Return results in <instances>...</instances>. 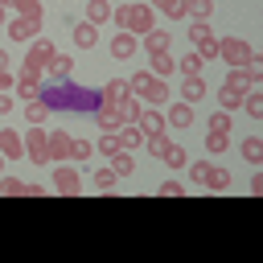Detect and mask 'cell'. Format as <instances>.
<instances>
[{
    "mask_svg": "<svg viewBox=\"0 0 263 263\" xmlns=\"http://www.w3.org/2000/svg\"><path fill=\"white\" fill-rule=\"evenodd\" d=\"M37 99H41L49 111H66V115H95V111H99V103H103V90H86V86H78V82H70V78H49V82L37 90Z\"/></svg>",
    "mask_w": 263,
    "mask_h": 263,
    "instance_id": "cell-1",
    "label": "cell"
},
{
    "mask_svg": "<svg viewBox=\"0 0 263 263\" xmlns=\"http://www.w3.org/2000/svg\"><path fill=\"white\" fill-rule=\"evenodd\" d=\"M111 21L123 29V33H148V29H156V8L152 4H144V0H136V4H123V8H111Z\"/></svg>",
    "mask_w": 263,
    "mask_h": 263,
    "instance_id": "cell-2",
    "label": "cell"
},
{
    "mask_svg": "<svg viewBox=\"0 0 263 263\" xmlns=\"http://www.w3.org/2000/svg\"><path fill=\"white\" fill-rule=\"evenodd\" d=\"M132 90H136L140 99H148V103H164V99H168V82L156 78V74H148V70H136V74H132Z\"/></svg>",
    "mask_w": 263,
    "mask_h": 263,
    "instance_id": "cell-3",
    "label": "cell"
},
{
    "mask_svg": "<svg viewBox=\"0 0 263 263\" xmlns=\"http://www.w3.org/2000/svg\"><path fill=\"white\" fill-rule=\"evenodd\" d=\"M25 156L33 164H49V132L41 123H29V132H25Z\"/></svg>",
    "mask_w": 263,
    "mask_h": 263,
    "instance_id": "cell-4",
    "label": "cell"
},
{
    "mask_svg": "<svg viewBox=\"0 0 263 263\" xmlns=\"http://www.w3.org/2000/svg\"><path fill=\"white\" fill-rule=\"evenodd\" d=\"M53 53H58V49H53V41H45V37H37V41H33V45H29V53H25V70H29V74H37V78H41V74H45V66H49V58H53Z\"/></svg>",
    "mask_w": 263,
    "mask_h": 263,
    "instance_id": "cell-5",
    "label": "cell"
},
{
    "mask_svg": "<svg viewBox=\"0 0 263 263\" xmlns=\"http://www.w3.org/2000/svg\"><path fill=\"white\" fill-rule=\"evenodd\" d=\"M251 41H242V37H226V41H218V58L226 62V66H247L251 62Z\"/></svg>",
    "mask_w": 263,
    "mask_h": 263,
    "instance_id": "cell-6",
    "label": "cell"
},
{
    "mask_svg": "<svg viewBox=\"0 0 263 263\" xmlns=\"http://www.w3.org/2000/svg\"><path fill=\"white\" fill-rule=\"evenodd\" d=\"M53 189H58L62 197H78V189H82L78 168H74V164H58V168H53Z\"/></svg>",
    "mask_w": 263,
    "mask_h": 263,
    "instance_id": "cell-7",
    "label": "cell"
},
{
    "mask_svg": "<svg viewBox=\"0 0 263 263\" xmlns=\"http://www.w3.org/2000/svg\"><path fill=\"white\" fill-rule=\"evenodd\" d=\"M136 49H140V37L136 33H115L111 37V58L127 62V58H136Z\"/></svg>",
    "mask_w": 263,
    "mask_h": 263,
    "instance_id": "cell-8",
    "label": "cell"
},
{
    "mask_svg": "<svg viewBox=\"0 0 263 263\" xmlns=\"http://www.w3.org/2000/svg\"><path fill=\"white\" fill-rule=\"evenodd\" d=\"M0 156H4V160H21V156H25V140H21V132H12V127L0 132Z\"/></svg>",
    "mask_w": 263,
    "mask_h": 263,
    "instance_id": "cell-9",
    "label": "cell"
},
{
    "mask_svg": "<svg viewBox=\"0 0 263 263\" xmlns=\"http://www.w3.org/2000/svg\"><path fill=\"white\" fill-rule=\"evenodd\" d=\"M136 90H132V82L127 78H111L107 86H103V103H111V107H119L123 99H132Z\"/></svg>",
    "mask_w": 263,
    "mask_h": 263,
    "instance_id": "cell-10",
    "label": "cell"
},
{
    "mask_svg": "<svg viewBox=\"0 0 263 263\" xmlns=\"http://www.w3.org/2000/svg\"><path fill=\"white\" fill-rule=\"evenodd\" d=\"M226 86H234V90H251V86H259V78L247 70V66H230V74H226Z\"/></svg>",
    "mask_w": 263,
    "mask_h": 263,
    "instance_id": "cell-11",
    "label": "cell"
},
{
    "mask_svg": "<svg viewBox=\"0 0 263 263\" xmlns=\"http://www.w3.org/2000/svg\"><path fill=\"white\" fill-rule=\"evenodd\" d=\"M201 185H205V189H214V193H222V189H230V173H226L222 164H205Z\"/></svg>",
    "mask_w": 263,
    "mask_h": 263,
    "instance_id": "cell-12",
    "label": "cell"
},
{
    "mask_svg": "<svg viewBox=\"0 0 263 263\" xmlns=\"http://www.w3.org/2000/svg\"><path fill=\"white\" fill-rule=\"evenodd\" d=\"M90 119H95L103 132H119V123H123V119H119V111H115L111 103H99V111H95Z\"/></svg>",
    "mask_w": 263,
    "mask_h": 263,
    "instance_id": "cell-13",
    "label": "cell"
},
{
    "mask_svg": "<svg viewBox=\"0 0 263 263\" xmlns=\"http://www.w3.org/2000/svg\"><path fill=\"white\" fill-rule=\"evenodd\" d=\"M45 74H49V78H70V74H74V58H70V53H53L49 66H45Z\"/></svg>",
    "mask_w": 263,
    "mask_h": 263,
    "instance_id": "cell-14",
    "label": "cell"
},
{
    "mask_svg": "<svg viewBox=\"0 0 263 263\" xmlns=\"http://www.w3.org/2000/svg\"><path fill=\"white\" fill-rule=\"evenodd\" d=\"M181 99H185V103H197V99H205V78H201V74H189V78L181 82Z\"/></svg>",
    "mask_w": 263,
    "mask_h": 263,
    "instance_id": "cell-15",
    "label": "cell"
},
{
    "mask_svg": "<svg viewBox=\"0 0 263 263\" xmlns=\"http://www.w3.org/2000/svg\"><path fill=\"white\" fill-rule=\"evenodd\" d=\"M164 119H168L173 127H189V123H193V103H185V99H181V103H173Z\"/></svg>",
    "mask_w": 263,
    "mask_h": 263,
    "instance_id": "cell-16",
    "label": "cell"
},
{
    "mask_svg": "<svg viewBox=\"0 0 263 263\" xmlns=\"http://www.w3.org/2000/svg\"><path fill=\"white\" fill-rule=\"evenodd\" d=\"M136 127H140L144 136H152V132H164V115H160L156 107H148V111H140V119H136Z\"/></svg>",
    "mask_w": 263,
    "mask_h": 263,
    "instance_id": "cell-17",
    "label": "cell"
},
{
    "mask_svg": "<svg viewBox=\"0 0 263 263\" xmlns=\"http://www.w3.org/2000/svg\"><path fill=\"white\" fill-rule=\"evenodd\" d=\"M37 90H41V78H37V74H29V70H21V78H16V95L33 103V99H37Z\"/></svg>",
    "mask_w": 263,
    "mask_h": 263,
    "instance_id": "cell-18",
    "label": "cell"
},
{
    "mask_svg": "<svg viewBox=\"0 0 263 263\" xmlns=\"http://www.w3.org/2000/svg\"><path fill=\"white\" fill-rule=\"evenodd\" d=\"M70 144H74V140H70L66 132H49V160H66V156H70Z\"/></svg>",
    "mask_w": 263,
    "mask_h": 263,
    "instance_id": "cell-19",
    "label": "cell"
},
{
    "mask_svg": "<svg viewBox=\"0 0 263 263\" xmlns=\"http://www.w3.org/2000/svg\"><path fill=\"white\" fill-rule=\"evenodd\" d=\"M33 33H37V25H33V21H25V16L8 21V37H12V41H33Z\"/></svg>",
    "mask_w": 263,
    "mask_h": 263,
    "instance_id": "cell-20",
    "label": "cell"
},
{
    "mask_svg": "<svg viewBox=\"0 0 263 263\" xmlns=\"http://www.w3.org/2000/svg\"><path fill=\"white\" fill-rule=\"evenodd\" d=\"M173 45V33H160V29H148L144 33V49L148 53H160V49H168Z\"/></svg>",
    "mask_w": 263,
    "mask_h": 263,
    "instance_id": "cell-21",
    "label": "cell"
},
{
    "mask_svg": "<svg viewBox=\"0 0 263 263\" xmlns=\"http://www.w3.org/2000/svg\"><path fill=\"white\" fill-rule=\"evenodd\" d=\"M242 107H247L251 119H263V86H251V90L242 95Z\"/></svg>",
    "mask_w": 263,
    "mask_h": 263,
    "instance_id": "cell-22",
    "label": "cell"
},
{
    "mask_svg": "<svg viewBox=\"0 0 263 263\" xmlns=\"http://www.w3.org/2000/svg\"><path fill=\"white\" fill-rule=\"evenodd\" d=\"M119 144H123L127 152H136V148L144 144V132H140L136 123H119Z\"/></svg>",
    "mask_w": 263,
    "mask_h": 263,
    "instance_id": "cell-23",
    "label": "cell"
},
{
    "mask_svg": "<svg viewBox=\"0 0 263 263\" xmlns=\"http://www.w3.org/2000/svg\"><path fill=\"white\" fill-rule=\"evenodd\" d=\"M95 41H99V33H95V25H90V21H78V25H74V45H82V49H90Z\"/></svg>",
    "mask_w": 263,
    "mask_h": 263,
    "instance_id": "cell-24",
    "label": "cell"
},
{
    "mask_svg": "<svg viewBox=\"0 0 263 263\" xmlns=\"http://www.w3.org/2000/svg\"><path fill=\"white\" fill-rule=\"evenodd\" d=\"M193 49L210 62V58H218V37H214V29L210 33H201V37H193Z\"/></svg>",
    "mask_w": 263,
    "mask_h": 263,
    "instance_id": "cell-25",
    "label": "cell"
},
{
    "mask_svg": "<svg viewBox=\"0 0 263 263\" xmlns=\"http://www.w3.org/2000/svg\"><path fill=\"white\" fill-rule=\"evenodd\" d=\"M173 70H177V62L168 58V49H160V53H152V70H148V74H156V78H168Z\"/></svg>",
    "mask_w": 263,
    "mask_h": 263,
    "instance_id": "cell-26",
    "label": "cell"
},
{
    "mask_svg": "<svg viewBox=\"0 0 263 263\" xmlns=\"http://www.w3.org/2000/svg\"><path fill=\"white\" fill-rule=\"evenodd\" d=\"M238 152H242V160L259 164V160H263V140H259V136H247V140L238 144Z\"/></svg>",
    "mask_w": 263,
    "mask_h": 263,
    "instance_id": "cell-27",
    "label": "cell"
},
{
    "mask_svg": "<svg viewBox=\"0 0 263 263\" xmlns=\"http://www.w3.org/2000/svg\"><path fill=\"white\" fill-rule=\"evenodd\" d=\"M86 21H90V25L111 21V4H107V0H86Z\"/></svg>",
    "mask_w": 263,
    "mask_h": 263,
    "instance_id": "cell-28",
    "label": "cell"
},
{
    "mask_svg": "<svg viewBox=\"0 0 263 263\" xmlns=\"http://www.w3.org/2000/svg\"><path fill=\"white\" fill-rule=\"evenodd\" d=\"M218 103H222V111H238V107H242V90H234V86H226V82H222Z\"/></svg>",
    "mask_w": 263,
    "mask_h": 263,
    "instance_id": "cell-29",
    "label": "cell"
},
{
    "mask_svg": "<svg viewBox=\"0 0 263 263\" xmlns=\"http://www.w3.org/2000/svg\"><path fill=\"white\" fill-rule=\"evenodd\" d=\"M111 168H115V177H132V168H136L132 152H127V148H119V152L111 156Z\"/></svg>",
    "mask_w": 263,
    "mask_h": 263,
    "instance_id": "cell-30",
    "label": "cell"
},
{
    "mask_svg": "<svg viewBox=\"0 0 263 263\" xmlns=\"http://www.w3.org/2000/svg\"><path fill=\"white\" fill-rule=\"evenodd\" d=\"M210 12H214V0H185V16H193V21H210Z\"/></svg>",
    "mask_w": 263,
    "mask_h": 263,
    "instance_id": "cell-31",
    "label": "cell"
},
{
    "mask_svg": "<svg viewBox=\"0 0 263 263\" xmlns=\"http://www.w3.org/2000/svg\"><path fill=\"white\" fill-rule=\"evenodd\" d=\"M201 66H205V58H201L197 49H193V53H185V58L177 62V70H181L185 78H189V74H201Z\"/></svg>",
    "mask_w": 263,
    "mask_h": 263,
    "instance_id": "cell-32",
    "label": "cell"
},
{
    "mask_svg": "<svg viewBox=\"0 0 263 263\" xmlns=\"http://www.w3.org/2000/svg\"><path fill=\"white\" fill-rule=\"evenodd\" d=\"M115 111H119V119H123V123H136V119H140V111H144V107H140V99H136V95H132V99H123V103H119V107H115Z\"/></svg>",
    "mask_w": 263,
    "mask_h": 263,
    "instance_id": "cell-33",
    "label": "cell"
},
{
    "mask_svg": "<svg viewBox=\"0 0 263 263\" xmlns=\"http://www.w3.org/2000/svg\"><path fill=\"white\" fill-rule=\"evenodd\" d=\"M16 12H21L25 21H33V25L41 29V0H16Z\"/></svg>",
    "mask_w": 263,
    "mask_h": 263,
    "instance_id": "cell-34",
    "label": "cell"
},
{
    "mask_svg": "<svg viewBox=\"0 0 263 263\" xmlns=\"http://www.w3.org/2000/svg\"><path fill=\"white\" fill-rule=\"evenodd\" d=\"M49 115H53V111H49V107H45V103H41V99H33V103H29V107H25V119H29V123H45V119H49Z\"/></svg>",
    "mask_w": 263,
    "mask_h": 263,
    "instance_id": "cell-35",
    "label": "cell"
},
{
    "mask_svg": "<svg viewBox=\"0 0 263 263\" xmlns=\"http://www.w3.org/2000/svg\"><path fill=\"white\" fill-rule=\"evenodd\" d=\"M144 144H148V152H152L156 160L168 152V136H164V132H152V136H144Z\"/></svg>",
    "mask_w": 263,
    "mask_h": 263,
    "instance_id": "cell-36",
    "label": "cell"
},
{
    "mask_svg": "<svg viewBox=\"0 0 263 263\" xmlns=\"http://www.w3.org/2000/svg\"><path fill=\"white\" fill-rule=\"evenodd\" d=\"M119 148H123V144H119V132H103V136H99V152H103V156H115Z\"/></svg>",
    "mask_w": 263,
    "mask_h": 263,
    "instance_id": "cell-37",
    "label": "cell"
},
{
    "mask_svg": "<svg viewBox=\"0 0 263 263\" xmlns=\"http://www.w3.org/2000/svg\"><path fill=\"white\" fill-rule=\"evenodd\" d=\"M115 181H119V177H115L111 164H99V168H95V189H111Z\"/></svg>",
    "mask_w": 263,
    "mask_h": 263,
    "instance_id": "cell-38",
    "label": "cell"
},
{
    "mask_svg": "<svg viewBox=\"0 0 263 263\" xmlns=\"http://www.w3.org/2000/svg\"><path fill=\"white\" fill-rule=\"evenodd\" d=\"M152 4H156L164 16H173V21H181V16H185V0H152Z\"/></svg>",
    "mask_w": 263,
    "mask_h": 263,
    "instance_id": "cell-39",
    "label": "cell"
},
{
    "mask_svg": "<svg viewBox=\"0 0 263 263\" xmlns=\"http://www.w3.org/2000/svg\"><path fill=\"white\" fill-rule=\"evenodd\" d=\"M226 148H230V136L226 132H210L205 136V152H226Z\"/></svg>",
    "mask_w": 263,
    "mask_h": 263,
    "instance_id": "cell-40",
    "label": "cell"
},
{
    "mask_svg": "<svg viewBox=\"0 0 263 263\" xmlns=\"http://www.w3.org/2000/svg\"><path fill=\"white\" fill-rule=\"evenodd\" d=\"M160 160H168V168H185V164H189V156H185V148H177V144H168V152H164Z\"/></svg>",
    "mask_w": 263,
    "mask_h": 263,
    "instance_id": "cell-41",
    "label": "cell"
},
{
    "mask_svg": "<svg viewBox=\"0 0 263 263\" xmlns=\"http://www.w3.org/2000/svg\"><path fill=\"white\" fill-rule=\"evenodd\" d=\"M0 193H4V197H25V181H16V177H0Z\"/></svg>",
    "mask_w": 263,
    "mask_h": 263,
    "instance_id": "cell-42",
    "label": "cell"
},
{
    "mask_svg": "<svg viewBox=\"0 0 263 263\" xmlns=\"http://www.w3.org/2000/svg\"><path fill=\"white\" fill-rule=\"evenodd\" d=\"M90 152H95V144H90V140H74V144H70V160H86Z\"/></svg>",
    "mask_w": 263,
    "mask_h": 263,
    "instance_id": "cell-43",
    "label": "cell"
},
{
    "mask_svg": "<svg viewBox=\"0 0 263 263\" xmlns=\"http://www.w3.org/2000/svg\"><path fill=\"white\" fill-rule=\"evenodd\" d=\"M210 132H230V111H214L210 115Z\"/></svg>",
    "mask_w": 263,
    "mask_h": 263,
    "instance_id": "cell-44",
    "label": "cell"
},
{
    "mask_svg": "<svg viewBox=\"0 0 263 263\" xmlns=\"http://www.w3.org/2000/svg\"><path fill=\"white\" fill-rule=\"evenodd\" d=\"M205 164H210V160H197V164H185V168H189V181H193V185H201V177H205Z\"/></svg>",
    "mask_w": 263,
    "mask_h": 263,
    "instance_id": "cell-45",
    "label": "cell"
},
{
    "mask_svg": "<svg viewBox=\"0 0 263 263\" xmlns=\"http://www.w3.org/2000/svg\"><path fill=\"white\" fill-rule=\"evenodd\" d=\"M181 193H185V189H181L177 181H164V185H160V197H181Z\"/></svg>",
    "mask_w": 263,
    "mask_h": 263,
    "instance_id": "cell-46",
    "label": "cell"
},
{
    "mask_svg": "<svg viewBox=\"0 0 263 263\" xmlns=\"http://www.w3.org/2000/svg\"><path fill=\"white\" fill-rule=\"evenodd\" d=\"M201 33H210V25H205V21H193V25H189V37H201Z\"/></svg>",
    "mask_w": 263,
    "mask_h": 263,
    "instance_id": "cell-47",
    "label": "cell"
},
{
    "mask_svg": "<svg viewBox=\"0 0 263 263\" xmlns=\"http://www.w3.org/2000/svg\"><path fill=\"white\" fill-rule=\"evenodd\" d=\"M8 86H16V78H12L8 70H0V90H8Z\"/></svg>",
    "mask_w": 263,
    "mask_h": 263,
    "instance_id": "cell-48",
    "label": "cell"
},
{
    "mask_svg": "<svg viewBox=\"0 0 263 263\" xmlns=\"http://www.w3.org/2000/svg\"><path fill=\"white\" fill-rule=\"evenodd\" d=\"M8 111H12V99H8L4 90H0V115H8Z\"/></svg>",
    "mask_w": 263,
    "mask_h": 263,
    "instance_id": "cell-49",
    "label": "cell"
},
{
    "mask_svg": "<svg viewBox=\"0 0 263 263\" xmlns=\"http://www.w3.org/2000/svg\"><path fill=\"white\" fill-rule=\"evenodd\" d=\"M0 70H8V53L4 49H0Z\"/></svg>",
    "mask_w": 263,
    "mask_h": 263,
    "instance_id": "cell-50",
    "label": "cell"
},
{
    "mask_svg": "<svg viewBox=\"0 0 263 263\" xmlns=\"http://www.w3.org/2000/svg\"><path fill=\"white\" fill-rule=\"evenodd\" d=\"M4 21H8V12H4V4H0V25H4Z\"/></svg>",
    "mask_w": 263,
    "mask_h": 263,
    "instance_id": "cell-51",
    "label": "cell"
},
{
    "mask_svg": "<svg viewBox=\"0 0 263 263\" xmlns=\"http://www.w3.org/2000/svg\"><path fill=\"white\" fill-rule=\"evenodd\" d=\"M4 4H16V0H4Z\"/></svg>",
    "mask_w": 263,
    "mask_h": 263,
    "instance_id": "cell-52",
    "label": "cell"
},
{
    "mask_svg": "<svg viewBox=\"0 0 263 263\" xmlns=\"http://www.w3.org/2000/svg\"><path fill=\"white\" fill-rule=\"evenodd\" d=\"M0 4H4V0H0Z\"/></svg>",
    "mask_w": 263,
    "mask_h": 263,
    "instance_id": "cell-53",
    "label": "cell"
},
{
    "mask_svg": "<svg viewBox=\"0 0 263 263\" xmlns=\"http://www.w3.org/2000/svg\"><path fill=\"white\" fill-rule=\"evenodd\" d=\"M0 164H4V160H0Z\"/></svg>",
    "mask_w": 263,
    "mask_h": 263,
    "instance_id": "cell-54",
    "label": "cell"
}]
</instances>
